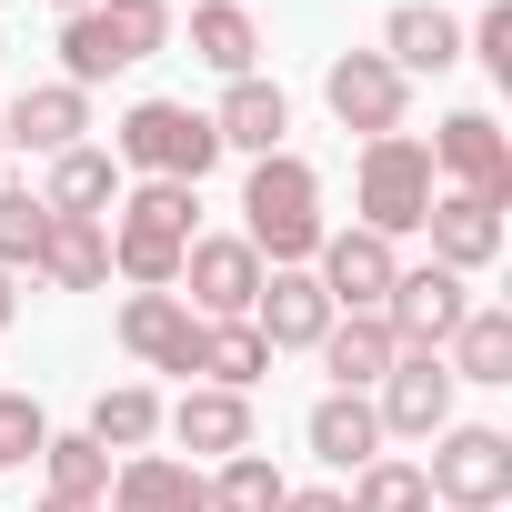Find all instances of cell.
Listing matches in <instances>:
<instances>
[{"label":"cell","instance_id":"cell-1","mask_svg":"<svg viewBox=\"0 0 512 512\" xmlns=\"http://www.w3.org/2000/svg\"><path fill=\"white\" fill-rule=\"evenodd\" d=\"M322 171L302 151H272V161H251L241 181V241L262 251V272H302L312 251H322Z\"/></svg>","mask_w":512,"mask_h":512},{"label":"cell","instance_id":"cell-2","mask_svg":"<svg viewBox=\"0 0 512 512\" xmlns=\"http://www.w3.org/2000/svg\"><path fill=\"white\" fill-rule=\"evenodd\" d=\"M171 0H91V11H71L61 21V81L71 91H91V81H111V71H141L151 51H171Z\"/></svg>","mask_w":512,"mask_h":512},{"label":"cell","instance_id":"cell-3","mask_svg":"<svg viewBox=\"0 0 512 512\" xmlns=\"http://www.w3.org/2000/svg\"><path fill=\"white\" fill-rule=\"evenodd\" d=\"M111 161L121 171H141V181H211V161H221V131H211V111H191V101H131L121 121H111Z\"/></svg>","mask_w":512,"mask_h":512},{"label":"cell","instance_id":"cell-4","mask_svg":"<svg viewBox=\"0 0 512 512\" xmlns=\"http://www.w3.org/2000/svg\"><path fill=\"white\" fill-rule=\"evenodd\" d=\"M422 492H432V512H502L512 502V432L442 422L432 432V462H422Z\"/></svg>","mask_w":512,"mask_h":512},{"label":"cell","instance_id":"cell-5","mask_svg":"<svg viewBox=\"0 0 512 512\" xmlns=\"http://www.w3.org/2000/svg\"><path fill=\"white\" fill-rule=\"evenodd\" d=\"M432 151L412 141V131H382V141H362V171H352V201H362V231H382V241H402V231H422V211H432Z\"/></svg>","mask_w":512,"mask_h":512},{"label":"cell","instance_id":"cell-6","mask_svg":"<svg viewBox=\"0 0 512 512\" xmlns=\"http://www.w3.org/2000/svg\"><path fill=\"white\" fill-rule=\"evenodd\" d=\"M422 151H432V181H442V191H472V201L512 211V141H502L492 111H452Z\"/></svg>","mask_w":512,"mask_h":512},{"label":"cell","instance_id":"cell-7","mask_svg":"<svg viewBox=\"0 0 512 512\" xmlns=\"http://www.w3.org/2000/svg\"><path fill=\"white\" fill-rule=\"evenodd\" d=\"M201 322H251V292H262V251H251L241 231H201L181 251V282H171Z\"/></svg>","mask_w":512,"mask_h":512},{"label":"cell","instance_id":"cell-8","mask_svg":"<svg viewBox=\"0 0 512 512\" xmlns=\"http://www.w3.org/2000/svg\"><path fill=\"white\" fill-rule=\"evenodd\" d=\"M462 312H472V282L442 272V262H402L392 292H382V322H392L402 352H442V342L462 332Z\"/></svg>","mask_w":512,"mask_h":512},{"label":"cell","instance_id":"cell-9","mask_svg":"<svg viewBox=\"0 0 512 512\" xmlns=\"http://www.w3.org/2000/svg\"><path fill=\"white\" fill-rule=\"evenodd\" d=\"M452 372H442V352H402L382 382H372V422H382V442H432L442 422H452Z\"/></svg>","mask_w":512,"mask_h":512},{"label":"cell","instance_id":"cell-10","mask_svg":"<svg viewBox=\"0 0 512 512\" xmlns=\"http://www.w3.org/2000/svg\"><path fill=\"white\" fill-rule=\"evenodd\" d=\"M312 282H322V302L332 312H382V292H392V272H402V251L382 241V231H322V251H312V262H302Z\"/></svg>","mask_w":512,"mask_h":512},{"label":"cell","instance_id":"cell-11","mask_svg":"<svg viewBox=\"0 0 512 512\" xmlns=\"http://www.w3.org/2000/svg\"><path fill=\"white\" fill-rule=\"evenodd\" d=\"M322 101H332V121H342V131L382 141V131H402V111H412V81H402L382 51H342V61L322 71Z\"/></svg>","mask_w":512,"mask_h":512},{"label":"cell","instance_id":"cell-12","mask_svg":"<svg viewBox=\"0 0 512 512\" xmlns=\"http://www.w3.org/2000/svg\"><path fill=\"white\" fill-rule=\"evenodd\" d=\"M201 332H211V322H201L181 292H131V302H121V352H131L141 372H181V382H191V372H201Z\"/></svg>","mask_w":512,"mask_h":512},{"label":"cell","instance_id":"cell-13","mask_svg":"<svg viewBox=\"0 0 512 512\" xmlns=\"http://www.w3.org/2000/svg\"><path fill=\"white\" fill-rule=\"evenodd\" d=\"M101 512H211V482H201V462H181V452H121Z\"/></svg>","mask_w":512,"mask_h":512},{"label":"cell","instance_id":"cell-14","mask_svg":"<svg viewBox=\"0 0 512 512\" xmlns=\"http://www.w3.org/2000/svg\"><path fill=\"white\" fill-rule=\"evenodd\" d=\"M81 131H91V91H71V81H31L11 111H0V141H11V151H41V161L81 151Z\"/></svg>","mask_w":512,"mask_h":512},{"label":"cell","instance_id":"cell-15","mask_svg":"<svg viewBox=\"0 0 512 512\" xmlns=\"http://www.w3.org/2000/svg\"><path fill=\"white\" fill-rule=\"evenodd\" d=\"M211 131H221V151H241V161H272L282 141H292V91L282 81H221V111H211Z\"/></svg>","mask_w":512,"mask_h":512},{"label":"cell","instance_id":"cell-16","mask_svg":"<svg viewBox=\"0 0 512 512\" xmlns=\"http://www.w3.org/2000/svg\"><path fill=\"white\" fill-rule=\"evenodd\" d=\"M422 231H432V262H442V272H462V282L502 262V211H492V201H472V191H432Z\"/></svg>","mask_w":512,"mask_h":512},{"label":"cell","instance_id":"cell-17","mask_svg":"<svg viewBox=\"0 0 512 512\" xmlns=\"http://www.w3.org/2000/svg\"><path fill=\"white\" fill-rule=\"evenodd\" d=\"M251 332H262L272 352H312L332 332V302L312 272H262V292H251Z\"/></svg>","mask_w":512,"mask_h":512},{"label":"cell","instance_id":"cell-18","mask_svg":"<svg viewBox=\"0 0 512 512\" xmlns=\"http://www.w3.org/2000/svg\"><path fill=\"white\" fill-rule=\"evenodd\" d=\"M161 432H171L181 452L231 462V452H251V392H211V382H191V392L161 412Z\"/></svg>","mask_w":512,"mask_h":512},{"label":"cell","instance_id":"cell-19","mask_svg":"<svg viewBox=\"0 0 512 512\" xmlns=\"http://www.w3.org/2000/svg\"><path fill=\"white\" fill-rule=\"evenodd\" d=\"M312 352H322L332 392H372V382L402 362V342H392V322H382V312H332V332H322Z\"/></svg>","mask_w":512,"mask_h":512},{"label":"cell","instance_id":"cell-20","mask_svg":"<svg viewBox=\"0 0 512 512\" xmlns=\"http://www.w3.org/2000/svg\"><path fill=\"white\" fill-rule=\"evenodd\" d=\"M191 241H201V231H171V221H151V211H121V221H111V272H121L131 292H171Z\"/></svg>","mask_w":512,"mask_h":512},{"label":"cell","instance_id":"cell-21","mask_svg":"<svg viewBox=\"0 0 512 512\" xmlns=\"http://www.w3.org/2000/svg\"><path fill=\"white\" fill-rule=\"evenodd\" d=\"M382 61H392L402 81H422V71H452V61H462V21L442 11V0H402V11L382 21Z\"/></svg>","mask_w":512,"mask_h":512},{"label":"cell","instance_id":"cell-22","mask_svg":"<svg viewBox=\"0 0 512 512\" xmlns=\"http://www.w3.org/2000/svg\"><path fill=\"white\" fill-rule=\"evenodd\" d=\"M302 442L332 462V472H362L372 452H382V422H372V392H322L312 412H302Z\"/></svg>","mask_w":512,"mask_h":512},{"label":"cell","instance_id":"cell-23","mask_svg":"<svg viewBox=\"0 0 512 512\" xmlns=\"http://www.w3.org/2000/svg\"><path fill=\"white\" fill-rule=\"evenodd\" d=\"M51 292H101L111 282V221H71L51 211V241H41V262H31Z\"/></svg>","mask_w":512,"mask_h":512},{"label":"cell","instance_id":"cell-24","mask_svg":"<svg viewBox=\"0 0 512 512\" xmlns=\"http://www.w3.org/2000/svg\"><path fill=\"white\" fill-rule=\"evenodd\" d=\"M41 201H51V211H71V221H111V201H121V161H111L101 141H81V151H61V161H51Z\"/></svg>","mask_w":512,"mask_h":512},{"label":"cell","instance_id":"cell-25","mask_svg":"<svg viewBox=\"0 0 512 512\" xmlns=\"http://www.w3.org/2000/svg\"><path fill=\"white\" fill-rule=\"evenodd\" d=\"M191 61H211L221 81H251L262 71V21H251L241 0H201L191 11Z\"/></svg>","mask_w":512,"mask_h":512},{"label":"cell","instance_id":"cell-26","mask_svg":"<svg viewBox=\"0 0 512 512\" xmlns=\"http://www.w3.org/2000/svg\"><path fill=\"white\" fill-rule=\"evenodd\" d=\"M442 372L452 382H512V312L502 302H472L462 332L442 342Z\"/></svg>","mask_w":512,"mask_h":512},{"label":"cell","instance_id":"cell-27","mask_svg":"<svg viewBox=\"0 0 512 512\" xmlns=\"http://www.w3.org/2000/svg\"><path fill=\"white\" fill-rule=\"evenodd\" d=\"M101 452H151V432H161V392L151 382H111L101 402H91V422H81Z\"/></svg>","mask_w":512,"mask_h":512},{"label":"cell","instance_id":"cell-28","mask_svg":"<svg viewBox=\"0 0 512 512\" xmlns=\"http://www.w3.org/2000/svg\"><path fill=\"white\" fill-rule=\"evenodd\" d=\"M262 372H272V342L251 332V322H211V332H201V382H211V392H251Z\"/></svg>","mask_w":512,"mask_h":512},{"label":"cell","instance_id":"cell-29","mask_svg":"<svg viewBox=\"0 0 512 512\" xmlns=\"http://www.w3.org/2000/svg\"><path fill=\"white\" fill-rule=\"evenodd\" d=\"M41 472H51L61 502H101V492H111V452H101L91 432H51V442H41Z\"/></svg>","mask_w":512,"mask_h":512},{"label":"cell","instance_id":"cell-30","mask_svg":"<svg viewBox=\"0 0 512 512\" xmlns=\"http://www.w3.org/2000/svg\"><path fill=\"white\" fill-rule=\"evenodd\" d=\"M352 512H432V492H422V462H402V452H372L362 472H352V492H342Z\"/></svg>","mask_w":512,"mask_h":512},{"label":"cell","instance_id":"cell-31","mask_svg":"<svg viewBox=\"0 0 512 512\" xmlns=\"http://www.w3.org/2000/svg\"><path fill=\"white\" fill-rule=\"evenodd\" d=\"M211 482V512H282V472H272V452H231L221 472H201Z\"/></svg>","mask_w":512,"mask_h":512},{"label":"cell","instance_id":"cell-32","mask_svg":"<svg viewBox=\"0 0 512 512\" xmlns=\"http://www.w3.org/2000/svg\"><path fill=\"white\" fill-rule=\"evenodd\" d=\"M41 241H51V201L0 181V272H31V262H41Z\"/></svg>","mask_w":512,"mask_h":512},{"label":"cell","instance_id":"cell-33","mask_svg":"<svg viewBox=\"0 0 512 512\" xmlns=\"http://www.w3.org/2000/svg\"><path fill=\"white\" fill-rule=\"evenodd\" d=\"M41 442H51V412H41L31 392H0V472L41 462Z\"/></svg>","mask_w":512,"mask_h":512},{"label":"cell","instance_id":"cell-34","mask_svg":"<svg viewBox=\"0 0 512 512\" xmlns=\"http://www.w3.org/2000/svg\"><path fill=\"white\" fill-rule=\"evenodd\" d=\"M472 51H482V71H492V81H512V0H482Z\"/></svg>","mask_w":512,"mask_h":512},{"label":"cell","instance_id":"cell-35","mask_svg":"<svg viewBox=\"0 0 512 512\" xmlns=\"http://www.w3.org/2000/svg\"><path fill=\"white\" fill-rule=\"evenodd\" d=\"M282 512H352L342 492H282Z\"/></svg>","mask_w":512,"mask_h":512},{"label":"cell","instance_id":"cell-36","mask_svg":"<svg viewBox=\"0 0 512 512\" xmlns=\"http://www.w3.org/2000/svg\"><path fill=\"white\" fill-rule=\"evenodd\" d=\"M21 322V272H0V332Z\"/></svg>","mask_w":512,"mask_h":512},{"label":"cell","instance_id":"cell-37","mask_svg":"<svg viewBox=\"0 0 512 512\" xmlns=\"http://www.w3.org/2000/svg\"><path fill=\"white\" fill-rule=\"evenodd\" d=\"M41 512H101V502H61V492H51V502H41Z\"/></svg>","mask_w":512,"mask_h":512},{"label":"cell","instance_id":"cell-38","mask_svg":"<svg viewBox=\"0 0 512 512\" xmlns=\"http://www.w3.org/2000/svg\"><path fill=\"white\" fill-rule=\"evenodd\" d=\"M51 11H61V21H71V11H91V0H51Z\"/></svg>","mask_w":512,"mask_h":512},{"label":"cell","instance_id":"cell-39","mask_svg":"<svg viewBox=\"0 0 512 512\" xmlns=\"http://www.w3.org/2000/svg\"><path fill=\"white\" fill-rule=\"evenodd\" d=\"M0 161H11V141H0Z\"/></svg>","mask_w":512,"mask_h":512}]
</instances>
